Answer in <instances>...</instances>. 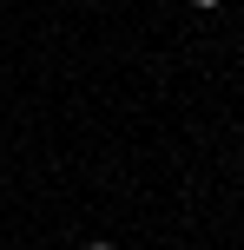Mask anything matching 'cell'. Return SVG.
<instances>
[{
  "label": "cell",
  "instance_id": "obj_2",
  "mask_svg": "<svg viewBox=\"0 0 244 250\" xmlns=\"http://www.w3.org/2000/svg\"><path fill=\"white\" fill-rule=\"evenodd\" d=\"M92 250H112V244H92Z\"/></svg>",
  "mask_w": 244,
  "mask_h": 250
},
{
  "label": "cell",
  "instance_id": "obj_1",
  "mask_svg": "<svg viewBox=\"0 0 244 250\" xmlns=\"http://www.w3.org/2000/svg\"><path fill=\"white\" fill-rule=\"evenodd\" d=\"M198 7H218V0H198Z\"/></svg>",
  "mask_w": 244,
  "mask_h": 250
}]
</instances>
